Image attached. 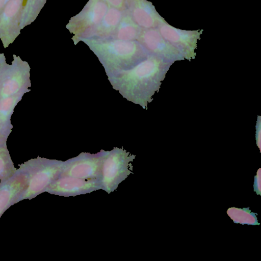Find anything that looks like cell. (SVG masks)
I'll return each mask as SVG.
<instances>
[{
    "label": "cell",
    "mask_w": 261,
    "mask_h": 261,
    "mask_svg": "<svg viewBox=\"0 0 261 261\" xmlns=\"http://www.w3.org/2000/svg\"><path fill=\"white\" fill-rule=\"evenodd\" d=\"M98 58L109 81L121 84L134 83L152 55L138 41L81 38Z\"/></svg>",
    "instance_id": "obj_1"
},
{
    "label": "cell",
    "mask_w": 261,
    "mask_h": 261,
    "mask_svg": "<svg viewBox=\"0 0 261 261\" xmlns=\"http://www.w3.org/2000/svg\"><path fill=\"white\" fill-rule=\"evenodd\" d=\"M61 163L38 156L19 164L17 169L26 175L28 183L17 202L31 200L46 192L48 187L60 175L62 169Z\"/></svg>",
    "instance_id": "obj_2"
},
{
    "label": "cell",
    "mask_w": 261,
    "mask_h": 261,
    "mask_svg": "<svg viewBox=\"0 0 261 261\" xmlns=\"http://www.w3.org/2000/svg\"><path fill=\"white\" fill-rule=\"evenodd\" d=\"M30 70L27 62L14 55L13 60L11 64H7L0 82V98L31 91Z\"/></svg>",
    "instance_id": "obj_3"
},
{
    "label": "cell",
    "mask_w": 261,
    "mask_h": 261,
    "mask_svg": "<svg viewBox=\"0 0 261 261\" xmlns=\"http://www.w3.org/2000/svg\"><path fill=\"white\" fill-rule=\"evenodd\" d=\"M149 53L173 63L185 60L180 51L166 41L157 29H142L137 39Z\"/></svg>",
    "instance_id": "obj_4"
},
{
    "label": "cell",
    "mask_w": 261,
    "mask_h": 261,
    "mask_svg": "<svg viewBox=\"0 0 261 261\" xmlns=\"http://www.w3.org/2000/svg\"><path fill=\"white\" fill-rule=\"evenodd\" d=\"M162 37L175 46L182 54L185 59H194L196 54L195 49L201 32L184 31L169 25L165 21L157 27Z\"/></svg>",
    "instance_id": "obj_5"
},
{
    "label": "cell",
    "mask_w": 261,
    "mask_h": 261,
    "mask_svg": "<svg viewBox=\"0 0 261 261\" xmlns=\"http://www.w3.org/2000/svg\"><path fill=\"white\" fill-rule=\"evenodd\" d=\"M109 8L105 0H90L84 12L71 21V30L78 37L84 36L100 23Z\"/></svg>",
    "instance_id": "obj_6"
},
{
    "label": "cell",
    "mask_w": 261,
    "mask_h": 261,
    "mask_svg": "<svg viewBox=\"0 0 261 261\" xmlns=\"http://www.w3.org/2000/svg\"><path fill=\"white\" fill-rule=\"evenodd\" d=\"M127 11L133 20L142 29L156 28L165 21L146 0H127Z\"/></svg>",
    "instance_id": "obj_7"
},
{
    "label": "cell",
    "mask_w": 261,
    "mask_h": 261,
    "mask_svg": "<svg viewBox=\"0 0 261 261\" xmlns=\"http://www.w3.org/2000/svg\"><path fill=\"white\" fill-rule=\"evenodd\" d=\"M28 183L25 174L19 171L5 181L0 182V219L10 206L17 203Z\"/></svg>",
    "instance_id": "obj_8"
},
{
    "label": "cell",
    "mask_w": 261,
    "mask_h": 261,
    "mask_svg": "<svg viewBox=\"0 0 261 261\" xmlns=\"http://www.w3.org/2000/svg\"><path fill=\"white\" fill-rule=\"evenodd\" d=\"M124 11L109 7L100 23L81 38L105 39L110 38L115 32L122 17Z\"/></svg>",
    "instance_id": "obj_9"
},
{
    "label": "cell",
    "mask_w": 261,
    "mask_h": 261,
    "mask_svg": "<svg viewBox=\"0 0 261 261\" xmlns=\"http://www.w3.org/2000/svg\"><path fill=\"white\" fill-rule=\"evenodd\" d=\"M27 92L0 98V134L8 138L13 128L11 118L14 109Z\"/></svg>",
    "instance_id": "obj_10"
},
{
    "label": "cell",
    "mask_w": 261,
    "mask_h": 261,
    "mask_svg": "<svg viewBox=\"0 0 261 261\" xmlns=\"http://www.w3.org/2000/svg\"><path fill=\"white\" fill-rule=\"evenodd\" d=\"M142 29L133 20L127 10H124L117 29L110 38L124 41L137 40Z\"/></svg>",
    "instance_id": "obj_11"
},
{
    "label": "cell",
    "mask_w": 261,
    "mask_h": 261,
    "mask_svg": "<svg viewBox=\"0 0 261 261\" xmlns=\"http://www.w3.org/2000/svg\"><path fill=\"white\" fill-rule=\"evenodd\" d=\"M11 158L7 144L0 145V182L5 181L17 171Z\"/></svg>",
    "instance_id": "obj_12"
},
{
    "label": "cell",
    "mask_w": 261,
    "mask_h": 261,
    "mask_svg": "<svg viewBox=\"0 0 261 261\" xmlns=\"http://www.w3.org/2000/svg\"><path fill=\"white\" fill-rule=\"evenodd\" d=\"M109 7L124 11L127 8V0H105Z\"/></svg>",
    "instance_id": "obj_13"
},
{
    "label": "cell",
    "mask_w": 261,
    "mask_h": 261,
    "mask_svg": "<svg viewBox=\"0 0 261 261\" xmlns=\"http://www.w3.org/2000/svg\"><path fill=\"white\" fill-rule=\"evenodd\" d=\"M7 63L6 61L4 62L2 64H0V82L3 77V74L5 72V70L6 68Z\"/></svg>",
    "instance_id": "obj_14"
},
{
    "label": "cell",
    "mask_w": 261,
    "mask_h": 261,
    "mask_svg": "<svg viewBox=\"0 0 261 261\" xmlns=\"http://www.w3.org/2000/svg\"><path fill=\"white\" fill-rule=\"evenodd\" d=\"M8 138L0 134V145L6 144Z\"/></svg>",
    "instance_id": "obj_15"
},
{
    "label": "cell",
    "mask_w": 261,
    "mask_h": 261,
    "mask_svg": "<svg viewBox=\"0 0 261 261\" xmlns=\"http://www.w3.org/2000/svg\"><path fill=\"white\" fill-rule=\"evenodd\" d=\"M6 61V58L3 54H0V64Z\"/></svg>",
    "instance_id": "obj_16"
}]
</instances>
